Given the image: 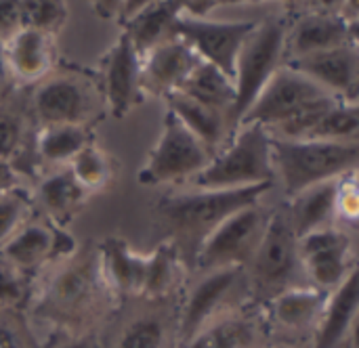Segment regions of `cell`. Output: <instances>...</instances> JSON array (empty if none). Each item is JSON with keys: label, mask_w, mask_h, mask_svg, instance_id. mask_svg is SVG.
<instances>
[{"label": "cell", "mask_w": 359, "mask_h": 348, "mask_svg": "<svg viewBox=\"0 0 359 348\" xmlns=\"http://www.w3.org/2000/svg\"><path fill=\"white\" fill-rule=\"evenodd\" d=\"M21 27V2L0 0V40H6Z\"/></svg>", "instance_id": "40"}, {"label": "cell", "mask_w": 359, "mask_h": 348, "mask_svg": "<svg viewBox=\"0 0 359 348\" xmlns=\"http://www.w3.org/2000/svg\"><path fill=\"white\" fill-rule=\"evenodd\" d=\"M358 269L328 294L326 307L311 336V348H343L355 334L359 307Z\"/></svg>", "instance_id": "22"}, {"label": "cell", "mask_w": 359, "mask_h": 348, "mask_svg": "<svg viewBox=\"0 0 359 348\" xmlns=\"http://www.w3.org/2000/svg\"><path fill=\"white\" fill-rule=\"evenodd\" d=\"M86 126H44L34 134V153L38 162L65 168L93 141Z\"/></svg>", "instance_id": "31"}, {"label": "cell", "mask_w": 359, "mask_h": 348, "mask_svg": "<svg viewBox=\"0 0 359 348\" xmlns=\"http://www.w3.org/2000/svg\"><path fill=\"white\" fill-rule=\"evenodd\" d=\"M244 273L250 300L257 305H265L290 288L309 286L299 258V237L294 235L284 208L271 212L263 239Z\"/></svg>", "instance_id": "6"}, {"label": "cell", "mask_w": 359, "mask_h": 348, "mask_svg": "<svg viewBox=\"0 0 359 348\" xmlns=\"http://www.w3.org/2000/svg\"><path fill=\"white\" fill-rule=\"evenodd\" d=\"M271 158L276 176L288 197L326 183L358 174L359 141L326 143V141H288L271 137Z\"/></svg>", "instance_id": "4"}, {"label": "cell", "mask_w": 359, "mask_h": 348, "mask_svg": "<svg viewBox=\"0 0 359 348\" xmlns=\"http://www.w3.org/2000/svg\"><path fill=\"white\" fill-rule=\"evenodd\" d=\"M76 239L46 218H29L2 248L0 258L29 279H38L55 263L76 250Z\"/></svg>", "instance_id": "12"}, {"label": "cell", "mask_w": 359, "mask_h": 348, "mask_svg": "<svg viewBox=\"0 0 359 348\" xmlns=\"http://www.w3.org/2000/svg\"><path fill=\"white\" fill-rule=\"evenodd\" d=\"M187 95L189 99L221 111L225 116H229L231 124H233V105H236V86L233 82L215 65L200 61L198 67L189 74V78L183 82V86L177 90ZM236 128V124H233Z\"/></svg>", "instance_id": "30"}, {"label": "cell", "mask_w": 359, "mask_h": 348, "mask_svg": "<svg viewBox=\"0 0 359 348\" xmlns=\"http://www.w3.org/2000/svg\"><path fill=\"white\" fill-rule=\"evenodd\" d=\"M359 214V197H358V181L355 174L339 179L337 187V225L341 229L353 227Z\"/></svg>", "instance_id": "39"}, {"label": "cell", "mask_w": 359, "mask_h": 348, "mask_svg": "<svg viewBox=\"0 0 359 348\" xmlns=\"http://www.w3.org/2000/svg\"><path fill=\"white\" fill-rule=\"evenodd\" d=\"M210 151L185 128V124L166 109L162 120V132L151 149L145 166L139 170L137 181L141 185H179L189 183L208 164Z\"/></svg>", "instance_id": "10"}, {"label": "cell", "mask_w": 359, "mask_h": 348, "mask_svg": "<svg viewBox=\"0 0 359 348\" xmlns=\"http://www.w3.org/2000/svg\"><path fill=\"white\" fill-rule=\"evenodd\" d=\"M101 95L114 118L128 116L141 101V57L124 32L116 38L103 57L101 65Z\"/></svg>", "instance_id": "17"}, {"label": "cell", "mask_w": 359, "mask_h": 348, "mask_svg": "<svg viewBox=\"0 0 359 348\" xmlns=\"http://www.w3.org/2000/svg\"><path fill=\"white\" fill-rule=\"evenodd\" d=\"M53 40L55 38L32 27H19L2 40V57L8 78L23 86L44 80L53 67Z\"/></svg>", "instance_id": "21"}, {"label": "cell", "mask_w": 359, "mask_h": 348, "mask_svg": "<svg viewBox=\"0 0 359 348\" xmlns=\"http://www.w3.org/2000/svg\"><path fill=\"white\" fill-rule=\"evenodd\" d=\"M99 254L103 277L118 302L122 305L126 300H139L147 256L137 254L124 239L118 237L103 239L99 244Z\"/></svg>", "instance_id": "24"}, {"label": "cell", "mask_w": 359, "mask_h": 348, "mask_svg": "<svg viewBox=\"0 0 359 348\" xmlns=\"http://www.w3.org/2000/svg\"><path fill=\"white\" fill-rule=\"evenodd\" d=\"M34 279L0 258V309H23L29 302Z\"/></svg>", "instance_id": "38"}, {"label": "cell", "mask_w": 359, "mask_h": 348, "mask_svg": "<svg viewBox=\"0 0 359 348\" xmlns=\"http://www.w3.org/2000/svg\"><path fill=\"white\" fill-rule=\"evenodd\" d=\"M67 170L76 179V183L90 195V193H101L105 191L114 176H116V166L111 155H107L101 147L95 143L86 145L69 164Z\"/></svg>", "instance_id": "32"}, {"label": "cell", "mask_w": 359, "mask_h": 348, "mask_svg": "<svg viewBox=\"0 0 359 348\" xmlns=\"http://www.w3.org/2000/svg\"><path fill=\"white\" fill-rule=\"evenodd\" d=\"M67 17V6L63 2L53 0H34L21 2V27L38 29L50 38L61 29Z\"/></svg>", "instance_id": "36"}, {"label": "cell", "mask_w": 359, "mask_h": 348, "mask_svg": "<svg viewBox=\"0 0 359 348\" xmlns=\"http://www.w3.org/2000/svg\"><path fill=\"white\" fill-rule=\"evenodd\" d=\"M48 348H103L101 332H84L74 336H59L57 342Z\"/></svg>", "instance_id": "41"}, {"label": "cell", "mask_w": 359, "mask_h": 348, "mask_svg": "<svg viewBox=\"0 0 359 348\" xmlns=\"http://www.w3.org/2000/svg\"><path fill=\"white\" fill-rule=\"evenodd\" d=\"M271 134L257 124H242L229 143L187 185L206 191H231L259 185H273Z\"/></svg>", "instance_id": "5"}, {"label": "cell", "mask_w": 359, "mask_h": 348, "mask_svg": "<svg viewBox=\"0 0 359 348\" xmlns=\"http://www.w3.org/2000/svg\"><path fill=\"white\" fill-rule=\"evenodd\" d=\"M359 134V107L351 101H337L309 132V141L355 143Z\"/></svg>", "instance_id": "33"}, {"label": "cell", "mask_w": 359, "mask_h": 348, "mask_svg": "<svg viewBox=\"0 0 359 348\" xmlns=\"http://www.w3.org/2000/svg\"><path fill=\"white\" fill-rule=\"evenodd\" d=\"M25 143H27L25 113L0 101V160L13 166L15 160L25 151Z\"/></svg>", "instance_id": "35"}, {"label": "cell", "mask_w": 359, "mask_h": 348, "mask_svg": "<svg viewBox=\"0 0 359 348\" xmlns=\"http://www.w3.org/2000/svg\"><path fill=\"white\" fill-rule=\"evenodd\" d=\"M328 294L330 292L318 290L313 286H299L261 305L273 338L292 340L294 336H301L307 332L313 334L320 321V315L326 307Z\"/></svg>", "instance_id": "19"}, {"label": "cell", "mask_w": 359, "mask_h": 348, "mask_svg": "<svg viewBox=\"0 0 359 348\" xmlns=\"http://www.w3.org/2000/svg\"><path fill=\"white\" fill-rule=\"evenodd\" d=\"M179 15H181V2H168V0L145 2L143 8L122 25V32L135 46L137 55L143 59L158 44L175 38L172 29Z\"/></svg>", "instance_id": "28"}, {"label": "cell", "mask_w": 359, "mask_h": 348, "mask_svg": "<svg viewBox=\"0 0 359 348\" xmlns=\"http://www.w3.org/2000/svg\"><path fill=\"white\" fill-rule=\"evenodd\" d=\"M187 269L183 267L175 246L170 242H162L145 263V279L141 288L139 300L147 302H168L181 288Z\"/></svg>", "instance_id": "29"}, {"label": "cell", "mask_w": 359, "mask_h": 348, "mask_svg": "<svg viewBox=\"0 0 359 348\" xmlns=\"http://www.w3.org/2000/svg\"><path fill=\"white\" fill-rule=\"evenodd\" d=\"M271 187L273 185H259L231 191L191 189L168 193L156 204V216L166 231V242L175 246L187 273H194L196 258L204 242L231 214L261 202Z\"/></svg>", "instance_id": "2"}, {"label": "cell", "mask_w": 359, "mask_h": 348, "mask_svg": "<svg viewBox=\"0 0 359 348\" xmlns=\"http://www.w3.org/2000/svg\"><path fill=\"white\" fill-rule=\"evenodd\" d=\"M202 59L179 38L158 44L141 59V92L166 97L177 92Z\"/></svg>", "instance_id": "20"}, {"label": "cell", "mask_w": 359, "mask_h": 348, "mask_svg": "<svg viewBox=\"0 0 359 348\" xmlns=\"http://www.w3.org/2000/svg\"><path fill=\"white\" fill-rule=\"evenodd\" d=\"M164 101H166V109L172 111L185 124V128L210 151L212 158L229 143V139L236 132L229 116L215 111L189 99L183 92H170L164 97Z\"/></svg>", "instance_id": "26"}, {"label": "cell", "mask_w": 359, "mask_h": 348, "mask_svg": "<svg viewBox=\"0 0 359 348\" xmlns=\"http://www.w3.org/2000/svg\"><path fill=\"white\" fill-rule=\"evenodd\" d=\"M23 181H21V174L4 160H0V193L8 191V189H15V187H21Z\"/></svg>", "instance_id": "42"}, {"label": "cell", "mask_w": 359, "mask_h": 348, "mask_svg": "<svg viewBox=\"0 0 359 348\" xmlns=\"http://www.w3.org/2000/svg\"><path fill=\"white\" fill-rule=\"evenodd\" d=\"M34 200L21 185L0 193V248L32 218Z\"/></svg>", "instance_id": "34"}, {"label": "cell", "mask_w": 359, "mask_h": 348, "mask_svg": "<svg viewBox=\"0 0 359 348\" xmlns=\"http://www.w3.org/2000/svg\"><path fill=\"white\" fill-rule=\"evenodd\" d=\"M271 212L257 202L231 214L200 248L191 275L229 267L246 269L263 239Z\"/></svg>", "instance_id": "11"}, {"label": "cell", "mask_w": 359, "mask_h": 348, "mask_svg": "<svg viewBox=\"0 0 359 348\" xmlns=\"http://www.w3.org/2000/svg\"><path fill=\"white\" fill-rule=\"evenodd\" d=\"M40 275L44 277L34 281L27 309L38 321L55 328L57 336L97 332L99 323L120 305L103 277L95 242L78 246Z\"/></svg>", "instance_id": "1"}, {"label": "cell", "mask_w": 359, "mask_h": 348, "mask_svg": "<svg viewBox=\"0 0 359 348\" xmlns=\"http://www.w3.org/2000/svg\"><path fill=\"white\" fill-rule=\"evenodd\" d=\"M284 65L313 80L339 101L358 103L359 53L358 44H343L324 53L284 61Z\"/></svg>", "instance_id": "18"}, {"label": "cell", "mask_w": 359, "mask_h": 348, "mask_svg": "<svg viewBox=\"0 0 359 348\" xmlns=\"http://www.w3.org/2000/svg\"><path fill=\"white\" fill-rule=\"evenodd\" d=\"M358 44V21L334 8H313L297 17L288 25L286 61Z\"/></svg>", "instance_id": "16"}, {"label": "cell", "mask_w": 359, "mask_h": 348, "mask_svg": "<svg viewBox=\"0 0 359 348\" xmlns=\"http://www.w3.org/2000/svg\"><path fill=\"white\" fill-rule=\"evenodd\" d=\"M337 187L339 181H326L290 197L284 212L297 237L337 225Z\"/></svg>", "instance_id": "27"}, {"label": "cell", "mask_w": 359, "mask_h": 348, "mask_svg": "<svg viewBox=\"0 0 359 348\" xmlns=\"http://www.w3.org/2000/svg\"><path fill=\"white\" fill-rule=\"evenodd\" d=\"M255 25L257 21H215L179 15L172 32L175 38L183 40L204 63L215 65L233 82L240 48Z\"/></svg>", "instance_id": "14"}, {"label": "cell", "mask_w": 359, "mask_h": 348, "mask_svg": "<svg viewBox=\"0 0 359 348\" xmlns=\"http://www.w3.org/2000/svg\"><path fill=\"white\" fill-rule=\"evenodd\" d=\"M122 4L124 2H95V13L101 17V19H120V13H122Z\"/></svg>", "instance_id": "43"}, {"label": "cell", "mask_w": 359, "mask_h": 348, "mask_svg": "<svg viewBox=\"0 0 359 348\" xmlns=\"http://www.w3.org/2000/svg\"><path fill=\"white\" fill-rule=\"evenodd\" d=\"M337 101L307 76L282 65L250 105L240 126L257 124L276 139L303 141Z\"/></svg>", "instance_id": "3"}, {"label": "cell", "mask_w": 359, "mask_h": 348, "mask_svg": "<svg viewBox=\"0 0 359 348\" xmlns=\"http://www.w3.org/2000/svg\"><path fill=\"white\" fill-rule=\"evenodd\" d=\"M278 348H292V347H278Z\"/></svg>", "instance_id": "45"}, {"label": "cell", "mask_w": 359, "mask_h": 348, "mask_svg": "<svg viewBox=\"0 0 359 348\" xmlns=\"http://www.w3.org/2000/svg\"><path fill=\"white\" fill-rule=\"evenodd\" d=\"M32 200L34 208L42 210V218L65 229L84 208L88 193L76 183L65 166L42 176L36 191L32 193Z\"/></svg>", "instance_id": "25"}, {"label": "cell", "mask_w": 359, "mask_h": 348, "mask_svg": "<svg viewBox=\"0 0 359 348\" xmlns=\"http://www.w3.org/2000/svg\"><path fill=\"white\" fill-rule=\"evenodd\" d=\"M299 258L305 281L318 290H337L358 267L353 242L339 225L299 237Z\"/></svg>", "instance_id": "13"}, {"label": "cell", "mask_w": 359, "mask_h": 348, "mask_svg": "<svg viewBox=\"0 0 359 348\" xmlns=\"http://www.w3.org/2000/svg\"><path fill=\"white\" fill-rule=\"evenodd\" d=\"M6 78H8V71H6V65H4V57H2V40H0V101H2V97H4Z\"/></svg>", "instance_id": "44"}, {"label": "cell", "mask_w": 359, "mask_h": 348, "mask_svg": "<svg viewBox=\"0 0 359 348\" xmlns=\"http://www.w3.org/2000/svg\"><path fill=\"white\" fill-rule=\"evenodd\" d=\"M290 21L286 17H267L257 21L255 29L246 36L233 74L236 86V105H233V124L236 130L257 101L265 84L286 61V38Z\"/></svg>", "instance_id": "7"}, {"label": "cell", "mask_w": 359, "mask_h": 348, "mask_svg": "<svg viewBox=\"0 0 359 348\" xmlns=\"http://www.w3.org/2000/svg\"><path fill=\"white\" fill-rule=\"evenodd\" d=\"M250 300L244 269L229 267L196 273L177 307V347L196 336L223 313Z\"/></svg>", "instance_id": "8"}, {"label": "cell", "mask_w": 359, "mask_h": 348, "mask_svg": "<svg viewBox=\"0 0 359 348\" xmlns=\"http://www.w3.org/2000/svg\"><path fill=\"white\" fill-rule=\"evenodd\" d=\"M261 305L246 302L202 328L177 348H278Z\"/></svg>", "instance_id": "15"}, {"label": "cell", "mask_w": 359, "mask_h": 348, "mask_svg": "<svg viewBox=\"0 0 359 348\" xmlns=\"http://www.w3.org/2000/svg\"><path fill=\"white\" fill-rule=\"evenodd\" d=\"M0 348H44L27 326L23 309H0Z\"/></svg>", "instance_id": "37"}, {"label": "cell", "mask_w": 359, "mask_h": 348, "mask_svg": "<svg viewBox=\"0 0 359 348\" xmlns=\"http://www.w3.org/2000/svg\"><path fill=\"white\" fill-rule=\"evenodd\" d=\"M143 311H137L122 328L114 348H177V309L168 302L139 300Z\"/></svg>", "instance_id": "23"}, {"label": "cell", "mask_w": 359, "mask_h": 348, "mask_svg": "<svg viewBox=\"0 0 359 348\" xmlns=\"http://www.w3.org/2000/svg\"><path fill=\"white\" fill-rule=\"evenodd\" d=\"M101 90L80 74H55L40 80L32 92L29 111L38 128L90 126L99 113Z\"/></svg>", "instance_id": "9"}]
</instances>
